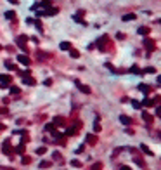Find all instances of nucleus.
Segmentation results:
<instances>
[{
    "label": "nucleus",
    "mask_w": 161,
    "mask_h": 170,
    "mask_svg": "<svg viewBox=\"0 0 161 170\" xmlns=\"http://www.w3.org/2000/svg\"><path fill=\"white\" fill-rule=\"evenodd\" d=\"M9 83H11V76H7V75H2V76H0V87H2V89L9 87Z\"/></svg>",
    "instance_id": "obj_1"
},
{
    "label": "nucleus",
    "mask_w": 161,
    "mask_h": 170,
    "mask_svg": "<svg viewBox=\"0 0 161 170\" xmlns=\"http://www.w3.org/2000/svg\"><path fill=\"white\" fill-rule=\"evenodd\" d=\"M17 61L21 62V64H26V66L30 64V57H28V56H23V54H21V56L17 57Z\"/></svg>",
    "instance_id": "obj_2"
},
{
    "label": "nucleus",
    "mask_w": 161,
    "mask_h": 170,
    "mask_svg": "<svg viewBox=\"0 0 161 170\" xmlns=\"http://www.w3.org/2000/svg\"><path fill=\"white\" fill-rule=\"evenodd\" d=\"M144 45H146V49L154 50V42H152V40H146V42H144Z\"/></svg>",
    "instance_id": "obj_3"
},
{
    "label": "nucleus",
    "mask_w": 161,
    "mask_h": 170,
    "mask_svg": "<svg viewBox=\"0 0 161 170\" xmlns=\"http://www.w3.org/2000/svg\"><path fill=\"white\" fill-rule=\"evenodd\" d=\"M23 82H25V83H28V85H35V83H36L33 78H30V75H28V76H23Z\"/></svg>",
    "instance_id": "obj_4"
},
{
    "label": "nucleus",
    "mask_w": 161,
    "mask_h": 170,
    "mask_svg": "<svg viewBox=\"0 0 161 170\" xmlns=\"http://www.w3.org/2000/svg\"><path fill=\"white\" fill-rule=\"evenodd\" d=\"M149 31H151V30H149L147 26H140V28H139V33H140V35H149Z\"/></svg>",
    "instance_id": "obj_5"
},
{
    "label": "nucleus",
    "mask_w": 161,
    "mask_h": 170,
    "mask_svg": "<svg viewBox=\"0 0 161 170\" xmlns=\"http://www.w3.org/2000/svg\"><path fill=\"white\" fill-rule=\"evenodd\" d=\"M61 49H62V50H70V49H71V44H70V42H62Z\"/></svg>",
    "instance_id": "obj_6"
},
{
    "label": "nucleus",
    "mask_w": 161,
    "mask_h": 170,
    "mask_svg": "<svg viewBox=\"0 0 161 170\" xmlns=\"http://www.w3.org/2000/svg\"><path fill=\"white\" fill-rule=\"evenodd\" d=\"M120 122H121V123H125V125H130V122H132V120H130L128 116H123V115H121V116H120Z\"/></svg>",
    "instance_id": "obj_7"
},
{
    "label": "nucleus",
    "mask_w": 161,
    "mask_h": 170,
    "mask_svg": "<svg viewBox=\"0 0 161 170\" xmlns=\"http://www.w3.org/2000/svg\"><path fill=\"white\" fill-rule=\"evenodd\" d=\"M139 87H140V90H142L144 94H147V92H149V85H146V83H140Z\"/></svg>",
    "instance_id": "obj_8"
},
{
    "label": "nucleus",
    "mask_w": 161,
    "mask_h": 170,
    "mask_svg": "<svg viewBox=\"0 0 161 170\" xmlns=\"http://www.w3.org/2000/svg\"><path fill=\"white\" fill-rule=\"evenodd\" d=\"M87 142H88V144H94V142H95V135L88 134V135H87Z\"/></svg>",
    "instance_id": "obj_9"
},
{
    "label": "nucleus",
    "mask_w": 161,
    "mask_h": 170,
    "mask_svg": "<svg viewBox=\"0 0 161 170\" xmlns=\"http://www.w3.org/2000/svg\"><path fill=\"white\" fill-rule=\"evenodd\" d=\"M130 73H135V75H140V70H139V66H132V68H130Z\"/></svg>",
    "instance_id": "obj_10"
},
{
    "label": "nucleus",
    "mask_w": 161,
    "mask_h": 170,
    "mask_svg": "<svg viewBox=\"0 0 161 170\" xmlns=\"http://www.w3.org/2000/svg\"><path fill=\"white\" fill-rule=\"evenodd\" d=\"M5 17H7V19H16V12H14V11H11V12H7V14H5Z\"/></svg>",
    "instance_id": "obj_11"
},
{
    "label": "nucleus",
    "mask_w": 161,
    "mask_h": 170,
    "mask_svg": "<svg viewBox=\"0 0 161 170\" xmlns=\"http://www.w3.org/2000/svg\"><path fill=\"white\" fill-rule=\"evenodd\" d=\"M70 54H71V57H80V52L75 49H70Z\"/></svg>",
    "instance_id": "obj_12"
},
{
    "label": "nucleus",
    "mask_w": 161,
    "mask_h": 170,
    "mask_svg": "<svg viewBox=\"0 0 161 170\" xmlns=\"http://www.w3.org/2000/svg\"><path fill=\"white\" fill-rule=\"evenodd\" d=\"M80 90H81L83 94H90V89H88V87H85V85H80Z\"/></svg>",
    "instance_id": "obj_13"
},
{
    "label": "nucleus",
    "mask_w": 161,
    "mask_h": 170,
    "mask_svg": "<svg viewBox=\"0 0 161 170\" xmlns=\"http://www.w3.org/2000/svg\"><path fill=\"white\" fill-rule=\"evenodd\" d=\"M132 19H135V14H127L123 17V21H132Z\"/></svg>",
    "instance_id": "obj_14"
},
{
    "label": "nucleus",
    "mask_w": 161,
    "mask_h": 170,
    "mask_svg": "<svg viewBox=\"0 0 161 170\" xmlns=\"http://www.w3.org/2000/svg\"><path fill=\"white\" fill-rule=\"evenodd\" d=\"M144 120H146V122H152V116H151L149 113H144Z\"/></svg>",
    "instance_id": "obj_15"
},
{
    "label": "nucleus",
    "mask_w": 161,
    "mask_h": 170,
    "mask_svg": "<svg viewBox=\"0 0 161 170\" xmlns=\"http://www.w3.org/2000/svg\"><path fill=\"white\" fill-rule=\"evenodd\" d=\"M132 106H133V108H135V110H139V108H140V106H142V104H140V102H137V101H133V102H132Z\"/></svg>",
    "instance_id": "obj_16"
},
{
    "label": "nucleus",
    "mask_w": 161,
    "mask_h": 170,
    "mask_svg": "<svg viewBox=\"0 0 161 170\" xmlns=\"http://www.w3.org/2000/svg\"><path fill=\"white\" fill-rule=\"evenodd\" d=\"M156 70L154 68H146V70H142V73H154Z\"/></svg>",
    "instance_id": "obj_17"
},
{
    "label": "nucleus",
    "mask_w": 161,
    "mask_h": 170,
    "mask_svg": "<svg viewBox=\"0 0 161 170\" xmlns=\"http://www.w3.org/2000/svg\"><path fill=\"white\" fill-rule=\"evenodd\" d=\"M142 104H144V106H152V104H154V101H149V99H146Z\"/></svg>",
    "instance_id": "obj_18"
},
{
    "label": "nucleus",
    "mask_w": 161,
    "mask_h": 170,
    "mask_svg": "<svg viewBox=\"0 0 161 170\" xmlns=\"http://www.w3.org/2000/svg\"><path fill=\"white\" fill-rule=\"evenodd\" d=\"M101 168H102V165H101V163H95L94 167H92V170H101Z\"/></svg>",
    "instance_id": "obj_19"
},
{
    "label": "nucleus",
    "mask_w": 161,
    "mask_h": 170,
    "mask_svg": "<svg viewBox=\"0 0 161 170\" xmlns=\"http://www.w3.org/2000/svg\"><path fill=\"white\" fill-rule=\"evenodd\" d=\"M49 165H50L49 161H42V163H40V167H42V168H45V167H49Z\"/></svg>",
    "instance_id": "obj_20"
},
{
    "label": "nucleus",
    "mask_w": 161,
    "mask_h": 170,
    "mask_svg": "<svg viewBox=\"0 0 161 170\" xmlns=\"http://www.w3.org/2000/svg\"><path fill=\"white\" fill-rule=\"evenodd\" d=\"M71 165H73V167H80V161H76V160H73V161H71Z\"/></svg>",
    "instance_id": "obj_21"
},
{
    "label": "nucleus",
    "mask_w": 161,
    "mask_h": 170,
    "mask_svg": "<svg viewBox=\"0 0 161 170\" xmlns=\"http://www.w3.org/2000/svg\"><path fill=\"white\" fill-rule=\"evenodd\" d=\"M5 66H7V68H11V70H12V68H14V64H12V62H9V61H7V62H5Z\"/></svg>",
    "instance_id": "obj_22"
},
{
    "label": "nucleus",
    "mask_w": 161,
    "mask_h": 170,
    "mask_svg": "<svg viewBox=\"0 0 161 170\" xmlns=\"http://www.w3.org/2000/svg\"><path fill=\"white\" fill-rule=\"evenodd\" d=\"M36 153H38V155H43V153H45V147H40V149H38Z\"/></svg>",
    "instance_id": "obj_23"
},
{
    "label": "nucleus",
    "mask_w": 161,
    "mask_h": 170,
    "mask_svg": "<svg viewBox=\"0 0 161 170\" xmlns=\"http://www.w3.org/2000/svg\"><path fill=\"white\" fill-rule=\"evenodd\" d=\"M120 170H130V168H128V167H121Z\"/></svg>",
    "instance_id": "obj_24"
},
{
    "label": "nucleus",
    "mask_w": 161,
    "mask_h": 170,
    "mask_svg": "<svg viewBox=\"0 0 161 170\" xmlns=\"http://www.w3.org/2000/svg\"><path fill=\"white\" fill-rule=\"evenodd\" d=\"M9 2H12V4H17V0H9Z\"/></svg>",
    "instance_id": "obj_25"
},
{
    "label": "nucleus",
    "mask_w": 161,
    "mask_h": 170,
    "mask_svg": "<svg viewBox=\"0 0 161 170\" xmlns=\"http://www.w3.org/2000/svg\"><path fill=\"white\" fill-rule=\"evenodd\" d=\"M0 170H7V168H2V167H0Z\"/></svg>",
    "instance_id": "obj_26"
}]
</instances>
